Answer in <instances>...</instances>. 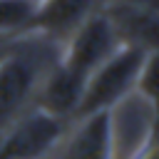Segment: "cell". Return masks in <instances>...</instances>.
<instances>
[{
    "instance_id": "6da1fadb",
    "label": "cell",
    "mask_w": 159,
    "mask_h": 159,
    "mask_svg": "<svg viewBox=\"0 0 159 159\" xmlns=\"http://www.w3.org/2000/svg\"><path fill=\"white\" fill-rule=\"evenodd\" d=\"M60 42L37 32L15 37L5 50L0 57V132L35 107L47 72L60 60Z\"/></svg>"
},
{
    "instance_id": "7a4b0ae2",
    "label": "cell",
    "mask_w": 159,
    "mask_h": 159,
    "mask_svg": "<svg viewBox=\"0 0 159 159\" xmlns=\"http://www.w3.org/2000/svg\"><path fill=\"white\" fill-rule=\"evenodd\" d=\"M144 57L147 55H142L132 47H119L114 55H109L84 82L75 117L109 112L117 102H122L129 92H134Z\"/></svg>"
},
{
    "instance_id": "3957f363",
    "label": "cell",
    "mask_w": 159,
    "mask_h": 159,
    "mask_svg": "<svg viewBox=\"0 0 159 159\" xmlns=\"http://www.w3.org/2000/svg\"><path fill=\"white\" fill-rule=\"evenodd\" d=\"M70 122L30 107L0 132V159H47Z\"/></svg>"
},
{
    "instance_id": "277c9868",
    "label": "cell",
    "mask_w": 159,
    "mask_h": 159,
    "mask_svg": "<svg viewBox=\"0 0 159 159\" xmlns=\"http://www.w3.org/2000/svg\"><path fill=\"white\" fill-rule=\"evenodd\" d=\"M119 50L117 35L102 10H97L92 17H87L65 42L60 50V65L75 75L82 84L89 80V75Z\"/></svg>"
},
{
    "instance_id": "5b68a950",
    "label": "cell",
    "mask_w": 159,
    "mask_h": 159,
    "mask_svg": "<svg viewBox=\"0 0 159 159\" xmlns=\"http://www.w3.org/2000/svg\"><path fill=\"white\" fill-rule=\"evenodd\" d=\"M112 159H134V154L159 132L154 107L134 89L109 109Z\"/></svg>"
},
{
    "instance_id": "8992f818",
    "label": "cell",
    "mask_w": 159,
    "mask_h": 159,
    "mask_svg": "<svg viewBox=\"0 0 159 159\" xmlns=\"http://www.w3.org/2000/svg\"><path fill=\"white\" fill-rule=\"evenodd\" d=\"M47 159H112L109 112L75 117Z\"/></svg>"
},
{
    "instance_id": "52a82bcc",
    "label": "cell",
    "mask_w": 159,
    "mask_h": 159,
    "mask_svg": "<svg viewBox=\"0 0 159 159\" xmlns=\"http://www.w3.org/2000/svg\"><path fill=\"white\" fill-rule=\"evenodd\" d=\"M102 12L107 15L119 47H132L142 55H152L159 50V12L132 7L122 2H104Z\"/></svg>"
},
{
    "instance_id": "ba28073f",
    "label": "cell",
    "mask_w": 159,
    "mask_h": 159,
    "mask_svg": "<svg viewBox=\"0 0 159 159\" xmlns=\"http://www.w3.org/2000/svg\"><path fill=\"white\" fill-rule=\"evenodd\" d=\"M102 5L104 0H40L32 32L62 45L87 17L102 10Z\"/></svg>"
},
{
    "instance_id": "9c48e42d",
    "label": "cell",
    "mask_w": 159,
    "mask_h": 159,
    "mask_svg": "<svg viewBox=\"0 0 159 159\" xmlns=\"http://www.w3.org/2000/svg\"><path fill=\"white\" fill-rule=\"evenodd\" d=\"M35 12V0H0V37H20L32 32Z\"/></svg>"
},
{
    "instance_id": "30bf717a",
    "label": "cell",
    "mask_w": 159,
    "mask_h": 159,
    "mask_svg": "<svg viewBox=\"0 0 159 159\" xmlns=\"http://www.w3.org/2000/svg\"><path fill=\"white\" fill-rule=\"evenodd\" d=\"M137 92L154 107L157 119H159V50L144 57V65L137 80Z\"/></svg>"
},
{
    "instance_id": "8fae6325",
    "label": "cell",
    "mask_w": 159,
    "mask_h": 159,
    "mask_svg": "<svg viewBox=\"0 0 159 159\" xmlns=\"http://www.w3.org/2000/svg\"><path fill=\"white\" fill-rule=\"evenodd\" d=\"M134 159H159V132L134 154Z\"/></svg>"
},
{
    "instance_id": "7c38bea8",
    "label": "cell",
    "mask_w": 159,
    "mask_h": 159,
    "mask_svg": "<svg viewBox=\"0 0 159 159\" xmlns=\"http://www.w3.org/2000/svg\"><path fill=\"white\" fill-rule=\"evenodd\" d=\"M109 2H122V5H132V7H144V10H157L159 12V0H109Z\"/></svg>"
},
{
    "instance_id": "4fadbf2b",
    "label": "cell",
    "mask_w": 159,
    "mask_h": 159,
    "mask_svg": "<svg viewBox=\"0 0 159 159\" xmlns=\"http://www.w3.org/2000/svg\"><path fill=\"white\" fill-rule=\"evenodd\" d=\"M12 40H15V37H0V57H2V55H5V50L12 45Z\"/></svg>"
}]
</instances>
